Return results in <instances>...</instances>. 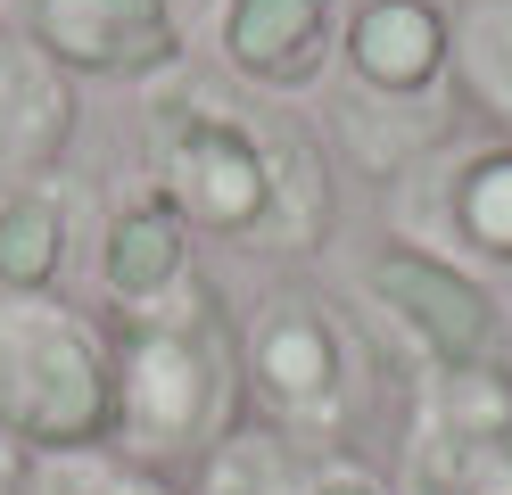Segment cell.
<instances>
[{
  "label": "cell",
  "mask_w": 512,
  "mask_h": 495,
  "mask_svg": "<svg viewBox=\"0 0 512 495\" xmlns=\"http://www.w3.org/2000/svg\"><path fill=\"white\" fill-rule=\"evenodd\" d=\"M306 462L314 446L281 438L265 421H240L199 471H190V495H306Z\"/></svg>",
  "instance_id": "obj_15"
},
{
  "label": "cell",
  "mask_w": 512,
  "mask_h": 495,
  "mask_svg": "<svg viewBox=\"0 0 512 495\" xmlns=\"http://www.w3.org/2000/svg\"><path fill=\"white\" fill-rule=\"evenodd\" d=\"M75 83L25 42L17 25H0V182L50 174L75 149Z\"/></svg>",
  "instance_id": "obj_13"
},
{
  "label": "cell",
  "mask_w": 512,
  "mask_h": 495,
  "mask_svg": "<svg viewBox=\"0 0 512 495\" xmlns=\"http://www.w3.org/2000/svg\"><path fill=\"white\" fill-rule=\"evenodd\" d=\"M248 421L240 396V322L207 306L182 322L116 330V429L108 446L149 471H199V462Z\"/></svg>",
  "instance_id": "obj_4"
},
{
  "label": "cell",
  "mask_w": 512,
  "mask_h": 495,
  "mask_svg": "<svg viewBox=\"0 0 512 495\" xmlns=\"http://www.w3.org/2000/svg\"><path fill=\"white\" fill-rule=\"evenodd\" d=\"M389 231L413 248H438L446 264L479 273L488 289H512V141H446L413 174L389 182Z\"/></svg>",
  "instance_id": "obj_7"
},
{
  "label": "cell",
  "mask_w": 512,
  "mask_h": 495,
  "mask_svg": "<svg viewBox=\"0 0 512 495\" xmlns=\"http://www.w3.org/2000/svg\"><path fill=\"white\" fill-rule=\"evenodd\" d=\"M463 124L455 0H347L331 58V132L364 174L397 182Z\"/></svg>",
  "instance_id": "obj_2"
},
{
  "label": "cell",
  "mask_w": 512,
  "mask_h": 495,
  "mask_svg": "<svg viewBox=\"0 0 512 495\" xmlns=\"http://www.w3.org/2000/svg\"><path fill=\"white\" fill-rule=\"evenodd\" d=\"M306 495H397V479H380L356 446H331L306 462Z\"/></svg>",
  "instance_id": "obj_17"
},
{
  "label": "cell",
  "mask_w": 512,
  "mask_h": 495,
  "mask_svg": "<svg viewBox=\"0 0 512 495\" xmlns=\"http://www.w3.org/2000/svg\"><path fill=\"white\" fill-rule=\"evenodd\" d=\"M116 429V330L58 297H9L0 306V438L25 454L108 446Z\"/></svg>",
  "instance_id": "obj_5"
},
{
  "label": "cell",
  "mask_w": 512,
  "mask_h": 495,
  "mask_svg": "<svg viewBox=\"0 0 512 495\" xmlns=\"http://www.w3.org/2000/svg\"><path fill=\"white\" fill-rule=\"evenodd\" d=\"M25 495H190V487L116 446H75V454H25Z\"/></svg>",
  "instance_id": "obj_16"
},
{
  "label": "cell",
  "mask_w": 512,
  "mask_h": 495,
  "mask_svg": "<svg viewBox=\"0 0 512 495\" xmlns=\"http://www.w3.org/2000/svg\"><path fill=\"white\" fill-rule=\"evenodd\" d=\"M397 495H512V372L413 380Z\"/></svg>",
  "instance_id": "obj_9"
},
{
  "label": "cell",
  "mask_w": 512,
  "mask_h": 495,
  "mask_svg": "<svg viewBox=\"0 0 512 495\" xmlns=\"http://www.w3.org/2000/svg\"><path fill=\"white\" fill-rule=\"evenodd\" d=\"M91 297L108 306V330H149V322L223 306V289L207 273V240L149 182L108 198L100 231H91Z\"/></svg>",
  "instance_id": "obj_8"
},
{
  "label": "cell",
  "mask_w": 512,
  "mask_h": 495,
  "mask_svg": "<svg viewBox=\"0 0 512 495\" xmlns=\"http://www.w3.org/2000/svg\"><path fill=\"white\" fill-rule=\"evenodd\" d=\"M83 248V182L75 174H17L0 182V306L9 297H58Z\"/></svg>",
  "instance_id": "obj_12"
},
{
  "label": "cell",
  "mask_w": 512,
  "mask_h": 495,
  "mask_svg": "<svg viewBox=\"0 0 512 495\" xmlns=\"http://www.w3.org/2000/svg\"><path fill=\"white\" fill-rule=\"evenodd\" d=\"M0 495H25V446L0 438Z\"/></svg>",
  "instance_id": "obj_18"
},
{
  "label": "cell",
  "mask_w": 512,
  "mask_h": 495,
  "mask_svg": "<svg viewBox=\"0 0 512 495\" xmlns=\"http://www.w3.org/2000/svg\"><path fill=\"white\" fill-rule=\"evenodd\" d=\"M372 388H380V355L347 297L314 289V281H273L248 297V314H240L248 421L331 454V446H356Z\"/></svg>",
  "instance_id": "obj_3"
},
{
  "label": "cell",
  "mask_w": 512,
  "mask_h": 495,
  "mask_svg": "<svg viewBox=\"0 0 512 495\" xmlns=\"http://www.w3.org/2000/svg\"><path fill=\"white\" fill-rule=\"evenodd\" d=\"M17 33L67 83H166L190 58L174 0H17Z\"/></svg>",
  "instance_id": "obj_11"
},
{
  "label": "cell",
  "mask_w": 512,
  "mask_h": 495,
  "mask_svg": "<svg viewBox=\"0 0 512 495\" xmlns=\"http://www.w3.org/2000/svg\"><path fill=\"white\" fill-rule=\"evenodd\" d=\"M455 91L463 116L512 141V0H455Z\"/></svg>",
  "instance_id": "obj_14"
},
{
  "label": "cell",
  "mask_w": 512,
  "mask_h": 495,
  "mask_svg": "<svg viewBox=\"0 0 512 495\" xmlns=\"http://www.w3.org/2000/svg\"><path fill=\"white\" fill-rule=\"evenodd\" d=\"M347 306L413 380L430 372H512V306L479 273L446 264L438 248L372 240L347 264Z\"/></svg>",
  "instance_id": "obj_6"
},
{
  "label": "cell",
  "mask_w": 512,
  "mask_h": 495,
  "mask_svg": "<svg viewBox=\"0 0 512 495\" xmlns=\"http://www.w3.org/2000/svg\"><path fill=\"white\" fill-rule=\"evenodd\" d=\"M190 50L248 99H306L331 83L347 0H174Z\"/></svg>",
  "instance_id": "obj_10"
},
{
  "label": "cell",
  "mask_w": 512,
  "mask_h": 495,
  "mask_svg": "<svg viewBox=\"0 0 512 495\" xmlns=\"http://www.w3.org/2000/svg\"><path fill=\"white\" fill-rule=\"evenodd\" d=\"M141 182L199 240L240 256H314L339 223L331 149L290 108L199 66H174L141 91Z\"/></svg>",
  "instance_id": "obj_1"
}]
</instances>
